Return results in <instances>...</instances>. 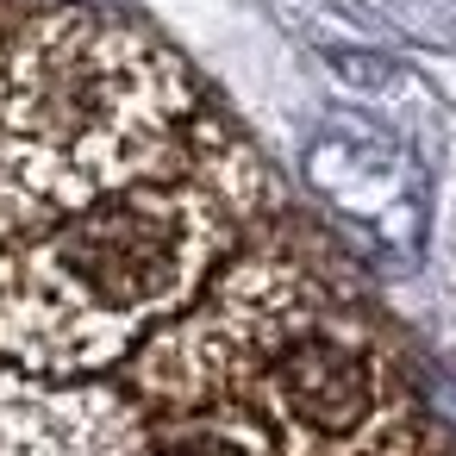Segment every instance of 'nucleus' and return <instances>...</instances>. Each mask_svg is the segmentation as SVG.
<instances>
[{
	"label": "nucleus",
	"instance_id": "obj_1",
	"mask_svg": "<svg viewBox=\"0 0 456 456\" xmlns=\"http://www.w3.org/2000/svg\"><path fill=\"white\" fill-rule=\"evenodd\" d=\"M119 381L144 400H232L294 456H437L375 306L306 250H238Z\"/></svg>",
	"mask_w": 456,
	"mask_h": 456
},
{
	"label": "nucleus",
	"instance_id": "obj_2",
	"mask_svg": "<svg viewBox=\"0 0 456 456\" xmlns=\"http://www.w3.org/2000/svg\"><path fill=\"white\" fill-rule=\"evenodd\" d=\"M269 200L256 151L207 113L157 175L0 244V356L38 375H113L244 250Z\"/></svg>",
	"mask_w": 456,
	"mask_h": 456
},
{
	"label": "nucleus",
	"instance_id": "obj_3",
	"mask_svg": "<svg viewBox=\"0 0 456 456\" xmlns=\"http://www.w3.org/2000/svg\"><path fill=\"white\" fill-rule=\"evenodd\" d=\"M207 107L175 51L76 0H0V244L182 157Z\"/></svg>",
	"mask_w": 456,
	"mask_h": 456
},
{
	"label": "nucleus",
	"instance_id": "obj_4",
	"mask_svg": "<svg viewBox=\"0 0 456 456\" xmlns=\"http://www.w3.org/2000/svg\"><path fill=\"white\" fill-rule=\"evenodd\" d=\"M151 412L113 375H38L0 356V456H144Z\"/></svg>",
	"mask_w": 456,
	"mask_h": 456
},
{
	"label": "nucleus",
	"instance_id": "obj_5",
	"mask_svg": "<svg viewBox=\"0 0 456 456\" xmlns=\"http://www.w3.org/2000/svg\"><path fill=\"white\" fill-rule=\"evenodd\" d=\"M306 182L362 232H375L381 244H412L419 238V175L406 163V151H394L375 132L356 126H331L313 151H306Z\"/></svg>",
	"mask_w": 456,
	"mask_h": 456
},
{
	"label": "nucleus",
	"instance_id": "obj_6",
	"mask_svg": "<svg viewBox=\"0 0 456 456\" xmlns=\"http://www.w3.org/2000/svg\"><path fill=\"white\" fill-rule=\"evenodd\" d=\"M144 412H151L144 456H294L256 412L232 400H144Z\"/></svg>",
	"mask_w": 456,
	"mask_h": 456
}]
</instances>
